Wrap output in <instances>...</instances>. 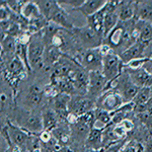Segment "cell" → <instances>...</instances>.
Listing matches in <instances>:
<instances>
[{
	"label": "cell",
	"instance_id": "277c9868",
	"mask_svg": "<svg viewBox=\"0 0 152 152\" xmlns=\"http://www.w3.org/2000/svg\"><path fill=\"white\" fill-rule=\"evenodd\" d=\"M96 109V102L90 99L88 95H72L69 102V113L80 117L86 113L92 112Z\"/></svg>",
	"mask_w": 152,
	"mask_h": 152
},
{
	"label": "cell",
	"instance_id": "44dd1931",
	"mask_svg": "<svg viewBox=\"0 0 152 152\" xmlns=\"http://www.w3.org/2000/svg\"><path fill=\"white\" fill-rule=\"evenodd\" d=\"M135 18L152 23V1H136Z\"/></svg>",
	"mask_w": 152,
	"mask_h": 152
},
{
	"label": "cell",
	"instance_id": "5bb4252c",
	"mask_svg": "<svg viewBox=\"0 0 152 152\" xmlns=\"http://www.w3.org/2000/svg\"><path fill=\"white\" fill-rule=\"evenodd\" d=\"M118 11L120 21L132 20L136 16V1H119Z\"/></svg>",
	"mask_w": 152,
	"mask_h": 152
},
{
	"label": "cell",
	"instance_id": "6da1fadb",
	"mask_svg": "<svg viewBox=\"0 0 152 152\" xmlns=\"http://www.w3.org/2000/svg\"><path fill=\"white\" fill-rule=\"evenodd\" d=\"M74 37L77 38L79 43L86 49H96L104 44V38L94 31L87 24L81 28H74L72 31Z\"/></svg>",
	"mask_w": 152,
	"mask_h": 152
},
{
	"label": "cell",
	"instance_id": "8992f818",
	"mask_svg": "<svg viewBox=\"0 0 152 152\" xmlns=\"http://www.w3.org/2000/svg\"><path fill=\"white\" fill-rule=\"evenodd\" d=\"M107 84L109 82L102 71H91L89 72V85L86 95L96 102L97 99L107 90Z\"/></svg>",
	"mask_w": 152,
	"mask_h": 152
},
{
	"label": "cell",
	"instance_id": "2e32d148",
	"mask_svg": "<svg viewBox=\"0 0 152 152\" xmlns=\"http://www.w3.org/2000/svg\"><path fill=\"white\" fill-rule=\"evenodd\" d=\"M107 2V0H85L84 3L76 10L79 11L87 18L96 13L97 11H99L102 8H104Z\"/></svg>",
	"mask_w": 152,
	"mask_h": 152
},
{
	"label": "cell",
	"instance_id": "603a6c76",
	"mask_svg": "<svg viewBox=\"0 0 152 152\" xmlns=\"http://www.w3.org/2000/svg\"><path fill=\"white\" fill-rule=\"evenodd\" d=\"M40 15L42 14L36 1H26V3L21 8V16H23L28 20H31V19L36 18Z\"/></svg>",
	"mask_w": 152,
	"mask_h": 152
},
{
	"label": "cell",
	"instance_id": "484cf974",
	"mask_svg": "<svg viewBox=\"0 0 152 152\" xmlns=\"http://www.w3.org/2000/svg\"><path fill=\"white\" fill-rule=\"evenodd\" d=\"M26 149L28 152H43V146L39 136L35 134H29L26 144Z\"/></svg>",
	"mask_w": 152,
	"mask_h": 152
},
{
	"label": "cell",
	"instance_id": "1f68e13d",
	"mask_svg": "<svg viewBox=\"0 0 152 152\" xmlns=\"http://www.w3.org/2000/svg\"><path fill=\"white\" fill-rule=\"evenodd\" d=\"M104 149H100V150H95V149H91L88 148V147H82L81 149L79 150V152H104Z\"/></svg>",
	"mask_w": 152,
	"mask_h": 152
},
{
	"label": "cell",
	"instance_id": "7c38bea8",
	"mask_svg": "<svg viewBox=\"0 0 152 152\" xmlns=\"http://www.w3.org/2000/svg\"><path fill=\"white\" fill-rule=\"evenodd\" d=\"M71 95L66 94H59L54 99V111L57 114L59 119L63 120L66 122V118L69 114V102Z\"/></svg>",
	"mask_w": 152,
	"mask_h": 152
},
{
	"label": "cell",
	"instance_id": "ac0fdd59",
	"mask_svg": "<svg viewBox=\"0 0 152 152\" xmlns=\"http://www.w3.org/2000/svg\"><path fill=\"white\" fill-rule=\"evenodd\" d=\"M37 5L40 9L41 14L49 21L53 14L60 8V4L55 0H38L36 1Z\"/></svg>",
	"mask_w": 152,
	"mask_h": 152
},
{
	"label": "cell",
	"instance_id": "ba28073f",
	"mask_svg": "<svg viewBox=\"0 0 152 152\" xmlns=\"http://www.w3.org/2000/svg\"><path fill=\"white\" fill-rule=\"evenodd\" d=\"M118 5H119V1H107V4H105V16H104V38L120 23Z\"/></svg>",
	"mask_w": 152,
	"mask_h": 152
},
{
	"label": "cell",
	"instance_id": "8fae6325",
	"mask_svg": "<svg viewBox=\"0 0 152 152\" xmlns=\"http://www.w3.org/2000/svg\"><path fill=\"white\" fill-rule=\"evenodd\" d=\"M131 80L138 87H151L152 86V73L149 72L145 67L137 70H127Z\"/></svg>",
	"mask_w": 152,
	"mask_h": 152
},
{
	"label": "cell",
	"instance_id": "9c48e42d",
	"mask_svg": "<svg viewBox=\"0 0 152 152\" xmlns=\"http://www.w3.org/2000/svg\"><path fill=\"white\" fill-rule=\"evenodd\" d=\"M148 44L149 42L148 43H145V42H137L134 45H132L131 47L126 49L121 55H119L122 62L124 63V66L128 64L129 62H131V61L136 60V59L145 58L144 57V52H145V49L147 48Z\"/></svg>",
	"mask_w": 152,
	"mask_h": 152
},
{
	"label": "cell",
	"instance_id": "5b68a950",
	"mask_svg": "<svg viewBox=\"0 0 152 152\" xmlns=\"http://www.w3.org/2000/svg\"><path fill=\"white\" fill-rule=\"evenodd\" d=\"M125 104L123 97L116 89H107L96 100V109L113 113Z\"/></svg>",
	"mask_w": 152,
	"mask_h": 152
},
{
	"label": "cell",
	"instance_id": "3957f363",
	"mask_svg": "<svg viewBox=\"0 0 152 152\" xmlns=\"http://www.w3.org/2000/svg\"><path fill=\"white\" fill-rule=\"evenodd\" d=\"M124 63L122 62L120 56L117 53H111L109 55L104 56L102 59V74L107 78V82H112L116 80L122 74V68Z\"/></svg>",
	"mask_w": 152,
	"mask_h": 152
},
{
	"label": "cell",
	"instance_id": "4dcf8cb0",
	"mask_svg": "<svg viewBox=\"0 0 152 152\" xmlns=\"http://www.w3.org/2000/svg\"><path fill=\"white\" fill-rule=\"evenodd\" d=\"M121 125L124 127L125 130H126L127 132H130L131 130H133V128H134V123L130 119L125 120L123 123H121Z\"/></svg>",
	"mask_w": 152,
	"mask_h": 152
},
{
	"label": "cell",
	"instance_id": "9a60e30c",
	"mask_svg": "<svg viewBox=\"0 0 152 152\" xmlns=\"http://www.w3.org/2000/svg\"><path fill=\"white\" fill-rule=\"evenodd\" d=\"M105 128H99V127H94L88 135L86 141L84 143L85 147L95 149V150H100L102 149V139H104V131Z\"/></svg>",
	"mask_w": 152,
	"mask_h": 152
},
{
	"label": "cell",
	"instance_id": "4fadbf2b",
	"mask_svg": "<svg viewBox=\"0 0 152 152\" xmlns=\"http://www.w3.org/2000/svg\"><path fill=\"white\" fill-rule=\"evenodd\" d=\"M92 128H94L92 126H90V125L84 123V122L80 121L78 119V121L74 125H71L70 126L71 138L74 139L77 142H84L85 143V141H86L88 135H89Z\"/></svg>",
	"mask_w": 152,
	"mask_h": 152
},
{
	"label": "cell",
	"instance_id": "d6a6232c",
	"mask_svg": "<svg viewBox=\"0 0 152 152\" xmlns=\"http://www.w3.org/2000/svg\"><path fill=\"white\" fill-rule=\"evenodd\" d=\"M59 152H77V151L70 146H62L60 150H59Z\"/></svg>",
	"mask_w": 152,
	"mask_h": 152
},
{
	"label": "cell",
	"instance_id": "52a82bcc",
	"mask_svg": "<svg viewBox=\"0 0 152 152\" xmlns=\"http://www.w3.org/2000/svg\"><path fill=\"white\" fill-rule=\"evenodd\" d=\"M18 123L19 127L29 134L40 135L44 131L43 117L40 114H35V113L26 114L24 116H21Z\"/></svg>",
	"mask_w": 152,
	"mask_h": 152
},
{
	"label": "cell",
	"instance_id": "836d02e7",
	"mask_svg": "<svg viewBox=\"0 0 152 152\" xmlns=\"http://www.w3.org/2000/svg\"><path fill=\"white\" fill-rule=\"evenodd\" d=\"M145 151L146 152H152V140L148 142V144H147V146H146Z\"/></svg>",
	"mask_w": 152,
	"mask_h": 152
},
{
	"label": "cell",
	"instance_id": "e0dca14e",
	"mask_svg": "<svg viewBox=\"0 0 152 152\" xmlns=\"http://www.w3.org/2000/svg\"><path fill=\"white\" fill-rule=\"evenodd\" d=\"M49 21L57 24V26H60L62 29H67V31H72L75 28V26H73L72 21H71L69 15L67 14V12H66L61 6H60V8L53 14V16L50 18Z\"/></svg>",
	"mask_w": 152,
	"mask_h": 152
},
{
	"label": "cell",
	"instance_id": "cb8c5ba5",
	"mask_svg": "<svg viewBox=\"0 0 152 152\" xmlns=\"http://www.w3.org/2000/svg\"><path fill=\"white\" fill-rule=\"evenodd\" d=\"M152 97L151 87H142L139 89L138 94L135 96L133 102L135 107H141V105H146L148 102Z\"/></svg>",
	"mask_w": 152,
	"mask_h": 152
},
{
	"label": "cell",
	"instance_id": "f1b7e54d",
	"mask_svg": "<svg viewBox=\"0 0 152 152\" xmlns=\"http://www.w3.org/2000/svg\"><path fill=\"white\" fill-rule=\"evenodd\" d=\"M58 2L60 5L61 4H64V5H67L69 7H73L74 9H77L84 3L85 0H62V1H58Z\"/></svg>",
	"mask_w": 152,
	"mask_h": 152
},
{
	"label": "cell",
	"instance_id": "ffe728a7",
	"mask_svg": "<svg viewBox=\"0 0 152 152\" xmlns=\"http://www.w3.org/2000/svg\"><path fill=\"white\" fill-rule=\"evenodd\" d=\"M51 133H52V136L54 138L58 141V143L60 144L61 147L68 146V142L71 139V130L69 125H58Z\"/></svg>",
	"mask_w": 152,
	"mask_h": 152
},
{
	"label": "cell",
	"instance_id": "30bf717a",
	"mask_svg": "<svg viewBox=\"0 0 152 152\" xmlns=\"http://www.w3.org/2000/svg\"><path fill=\"white\" fill-rule=\"evenodd\" d=\"M5 129L9 136V140L13 145L21 147V148H26V144L29 137V133L24 131L19 126H15V125L11 123L7 124V126H5Z\"/></svg>",
	"mask_w": 152,
	"mask_h": 152
},
{
	"label": "cell",
	"instance_id": "f546056e",
	"mask_svg": "<svg viewBox=\"0 0 152 152\" xmlns=\"http://www.w3.org/2000/svg\"><path fill=\"white\" fill-rule=\"evenodd\" d=\"M123 145H124L123 142L120 141L119 143L113 144V145L109 146L107 148H105L104 152H121L122 147H123Z\"/></svg>",
	"mask_w": 152,
	"mask_h": 152
},
{
	"label": "cell",
	"instance_id": "d6986e66",
	"mask_svg": "<svg viewBox=\"0 0 152 152\" xmlns=\"http://www.w3.org/2000/svg\"><path fill=\"white\" fill-rule=\"evenodd\" d=\"M104 16H105V5L104 8H102L99 11L94 13V15L87 18V26H90L94 31L99 34L104 38Z\"/></svg>",
	"mask_w": 152,
	"mask_h": 152
},
{
	"label": "cell",
	"instance_id": "7402d4cb",
	"mask_svg": "<svg viewBox=\"0 0 152 152\" xmlns=\"http://www.w3.org/2000/svg\"><path fill=\"white\" fill-rule=\"evenodd\" d=\"M43 124H44V131L52 132L56 127L58 126V119L59 117L55 113L54 110H47L43 113Z\"/></svg>",
	"mask_w": 152,
	"mask_h": 152
},
{
	"label": "cell",
	"instance_id": "7a4b0ae2",
	"mask_svg": "<svg viewBox=\"0 0 152 152\" xmlns=\"http://www.w3.org/2000/svg\"><path fill=\"white\" fill-rule=\"evenodd\" d=\"M102 56L99 48L96 49H86L83 53L79 55L78 64L87 70L88 72L91 71H102Z\"/></svg>",
	"mask_w": 152,
	"mask_h": 152
},
{
	"label": "cell",
	"instance_id": "83f0119b",
	"mask_svg": "<svg viewBox=\"0 0 152 152\" xmlns=\"http://www.w3.org/2000/svg\"><path fill=\"white\" fill-rule=\"evenodd\" d=\"M150 61V58H142V59H136V60H133L131 62H129L128 64H126L124 66L125 68H128V70H137L140 69V68L144 67V65L146 64L147 62Z\"/></svg>",
	"mask_w": 152,
	"mask_h": 152
},
{
	"label": "cell",
	"instance_id": "d4e9b609",
	"mask_svg": "<svg viewBox=\"0 0 152 152\" xmlns=\"http://www.w3.org/2000/svg\"><path fill=\"white\" fill-rule=\"evenodd\" d=\"M94 116H95V124L99 123L102 125V127L105 128L110 124H112V115L110 112H107L102 109H95L94 110Z\"/></svg>",
	"mask_w": 152,
	"mask_h": 152
},
{
	"label": "cell",
	"instance_id": "4316f807",
	"mask_svg": "<svg viewBox=\"0 0 152 152\" xmlns=\"http://www.w3.org/2000/svg\"><path fill=\"white\" fill-rule=\"evenodd\" d=\"M43 96L44 94H37L28 92V94L26 95V104L31 107H38L43 102Z\"/></svg>",
	"mask_w": 152,
	"mask_h": 152
}]
</instances>
